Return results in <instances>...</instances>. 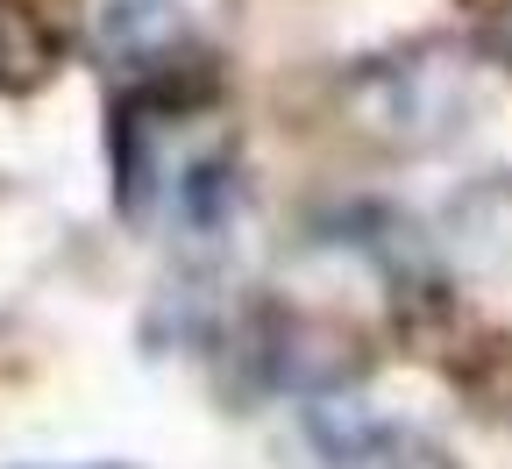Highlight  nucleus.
I'll use <instances>...</instances> for the list:
<instances>
[{"mask_svg":"<svg viewBox=\"0 0 512 469\" xmlns=\"http://www.w3.org/2000/svg\"><path fill=\"white\" fill-rule=\"evenodd\" d=\"M498 43H505V50H512V8H505V22H498Z\"/></svg>","mask_w":512,"mask_h":469,"instance_id":"obj_2","label":"nucleus"},{"mask_svg":"<svg viewBox=\"0 0 512 469\" xmlns=\"http://www.w3.org/2000/svg\"><path fill=\"white\" fill-rule=\"evenodd\" d=\"M93 469H107V462H93Z\"/></svg>","mask_w":512,"mask_h":469,"instance_id":"obj_3","label":"nucleus"},{"mask_svg":"<svg viewBox=\"0 0 512 469\" xmlns=\"http://www.w3.org/2000/svg\"><path fill=\"white\" fill-rule=\"evenodd\" d=\"M306 448L320 469H456L441 441H427L406 420H384L356 398H328L306 413Z\"/></svg>","mask_w":512,"mask_h":469,"instance_id":"obj_1","label":"nucleus"}]
</instances>
